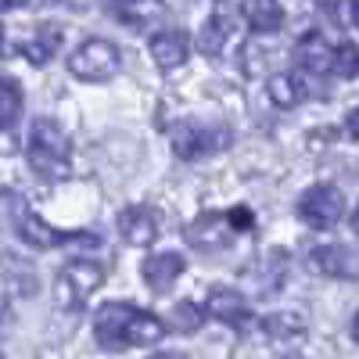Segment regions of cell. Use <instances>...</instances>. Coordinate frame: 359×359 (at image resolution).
Segmentation results:
<instances>
[{
  "mask_svg": "<svg viewBox=\"0 0 359 359\" xmlns=\"http://www.w3.org/2000/svg\"><path fill=\"white\" fill-rule=\"evenodd\" d=\"M262 331H266L269 338H277V341H287V338L306 334V320L298 316V313H273V316H266Z\"/></svg>",
  "mask_w": 359,
  "mask_h": 359,
  "instance_id": "cell-20",
  "label": "cell"
},
{
  "mask_svg": "<svg viewBox=\"0 0 359 359\" xmlns=\"http://www.w3.org/2000/svg\"><path fill=\"white\" fill-rule=\"evenodd\" d=\"M118 65H123V54H118V47L104 36H90L83 40L72 57H69V72L76 79H86V83H104L118 72Z\"/></svg>",
  "mask_w": 359,
  "mask_h": 359,
  "instance_id": "cell-4",
  "label": "cell"
},
{
  "mask_svg": "<svg viewBox=\"0 0 359 359\" xmlns=\"http://www.w3.org/2000/svg\"><path fill=\"white\" fill-rule=\"evenodd\" d=\"M151 359H184L180 352H162V355H151Z\"/></svg>",
  "mask_w": 359,
  "mask_h": 359,
  "instance_id": "cell-28",
  "label": "cell"
},
{
  "mask_svg": "<svg viewBox=\"0 0 359 359\" xmlns=\"http://www.w3.org/2000/svg\"><path fill=\"white\" fill-rule=\"evenodd\" d=\"M352 338H355V341H359V313H355V316H352Z\"/></svg>",
  "mask_w": 359,
  "mask_h": 359,
  "instance_id": "cell-27",
  "label": "cell"
},
{
  "mask_svg": "<svg viewBox=\"0 0 359 359\" xmlns=\"http://www.w3.org/2000/svg\"><path fill=\"white\" fill-rule=\"evenodd\" d=\"M25 158H29V165H33V172L43 176V180H62V176L72 172L69 137L57 130V123H50V118H36V123H33V130H29Z\"/></svg>",
  "mask_w": 359,
  "mask_h": 359,
  "instance_id": "cell-2",
  "label": "cell"
},
{
  "mask_svg": "<svg viewBox=\"0 0 359 359\" xmlns=\"http://www.w3.org/2000/svg\"><path fill=\"white\" fill-rule=\"evenodd\" d=\"M18 237H22V241L29 245V248H40V252H47V248H57V245H62L65 241V237L62 233H57L54 226H47L36 212H25L22 219H18Z\"/></svg>",
  "mask_w": 359,
  "mask_h": 359,
  "instance_id": "cell-16",
  "label": "cell"
},
{
  "mask_svg": "<svg viewBox=\"0 0 359 359\" xmlns=\"http://www.w3.org/2000/svg\"><path fill=\"white\" fill-rule=\"evenodd\" d=\"M284 266H287L284 252H269L266 259H259V266H255V269H248V273H255V277H259V287H262V294H273V291L280 287Z\"/></svg>",
  "mask_w": 359,
  "mask_h": 359,
  "instance_id": "cell-19",
  "label": "cell"
},
{
  "mask_svg": "<svg viewBox=\"0 0 359 359\" xmlns=\"http://www.w3.org/2000/svg\"><path fill=\"white\" fill-rule=\"evenodd\" d=\"M184 273V259H180L176 252H158V255H147L144 259V266H140V277H144V284L151 287L155 294H162V291H169L172 287V280Z\"/></svg>",
  "mask_w": 359,
  "mask_h": 359,
  "instance_id": "cell-12",
  "label": "cell"
},
{
  "mask_svg": "<svg viewBox=\"0 0 359 359\" xmlns=\"http://www.w3.org/2000/svg\"><path fill=\"white\" fill-rule=\"evenodd\" d=\"M0 316H4V306H0Z\"/></svg>",
  "mask_w": 359,
  "mask_h": 359,
  "instance_id": "cell-31",
  "label": "cell"
},
{
  "mask_svg": "<svg viewBox=\"0 0 359 359\" xmlns=\"http://www.w3.org/2000/svg\"><path fill=\"white\" fill-rule=\"evenodd\" d=\"M266 97L273 101L277 108L287 111V108H294L298 101L306 97V86L298 83V76H291V72H273L266 79Z\"/></svg>",
  "mask_w": 359,
  "mask_h": 359,
  "instance_id": "cell-17",
  "label": "cell"
},
{
  "mask_svg": "<svg viewBox=\"0 0 359 359\" xmlns=\"http://www.w3.org/2000/svg\"><path fill=\"white\" fill-rule=\"evenodd\" d=\"M165 334V323L155 313L133 309L126 302H108L94 316V338L101 348H133V345H151Z\"/></svg>",
  "mask_w": 359,
  "mask_h": 359,
  "instance_id": "cell-1",
  "label": "cell"
},
{
  "mask_svg": "<svg viewBox=\"0 0 359 359\" xmlns=\"http://www.w3.org/2000/svg\"><path fill=\"white\" fill-rule=\"evenodd\" d=\"M201 320H205V309L198 302H176L169 327H172V331H180V334H194L198 327H201Z\"/></svg>",
  "mask_w": 359,
  "mask_h": 359,
  "instance_id": "cell-23",
  "label": "cell"
},
{
  "mask_svg": "<svg viewBox=\"0 0 359 359\" xmlns=\"http://www.w3.org/2000/svg\"><path fill=\"white\" fill-rule=\"evenodd\" d=\"M245 18L255 33H280L284 25V8L273 4V0H259V4H248L245 8Z\"/></svg>",
  "mask_w": 359,
  "mask_h": 359,
  "instance_id": "cell-18",
  "label": "cell"
},
{
  "mask_svg": "<svg viewBox=\"0 0 359 359\" xmlns=\"http://www.w3.org/2000/svg\"><path fill=\"white\" fill-rule=\"evenodd\" d=\"M25 212H29L25 198L18 191H11V187H0V230H15Z\"/></svg>",
  "mask_w": 359,
  "mask_h": 359,
  "instance_id": "cell-22",
  "label": "cell"
},
{
  "mask_svg": "<svg viewBox=\"0 0 359 359\" xmlns=\"http://www.w3.org/2000/svg\"><path fill=\"white\" fill-rule=\"evenodd\" d=\"M18 115H22V86L0 76V130H8Z\"/></svg>",
  "mask_w": 359,
  "mask_h": 359,
  "instance_id": "cell-21",
  "label": "cell"
},
{
  "mask_svg": "<svg viewBox=\"0 0 359 359\" xmlns=\"http://www.w3.org/2000/svg\"><path fill=\"white\" fill-rule=\"evenodd\" d=\"M230 237H233V230H230V223H226L223 212H201V216L187 226V241H191L194 248H201V252H219V248H226Z\"/></svg>",
  "mask_w": 359,
  "mask_h": 359,
  "instance_id": "cell-10",
  "label": "cell"
},
{
  "mask_svg": "<svg viewBox=\"0 0 359 359\" xmlns=\"http://www.w3.org/2000/svg\"><path fill=\"white\" fill-rule=\"evenodd\" d=\"M205 313L216 316L226 327H248L252 323V306L237 287H212L205 298Z\"/></svg>",
  "mask_w": 359,
  "mask_h": 359,
  "instance_id": "cell-8",
  "label": "cell"
},
{
  "mask_svg": "<svg viewBox=\"0 0 359 359\" xmlns=\"http://www.w3.org/2000/svg\"><path fill=\"white\" fill-rule=\"evenodd\" d=\"M57 47H62V29L57 25H36L33 33L25 36V43H22L25 57L33 65H47L50 57L57 54Z\"/></svg>",
  "mask_w": 359,
  "mask_h": 359,
  "instance_id": "cell-15",
  "label": "cell"
},
{
  "mask_svg": "<svg viewBox=\"0 0 359 359\" xmlns=\"http://www.w3.org/2000/svg\"><path fill=\"white\" fill-rule=\"evenodd\" d=\"M187 50H191V40L184 29H162V33L151 36V57L158 69H180L187 62Z\"/></svg>",
  "mask_w": 359,
  "mask_h": 359,
  "instance_id": "cell-11",
  "label": "cell"
},
{
  "mask_svg": "<svg viewBox=\"0 0 359 359\" xmlns=\"http://www.w3.org/2000/svg\"><path fill=\"white\" fill-rule=\"evenodd\" d=\"M230 22H233V15L226 8H216L212 15L205 18L201 33H198V47H201L205 57H219L223 54V47L230 40Z\"/></svg>",
  "mask_w": 359,
  "mask_h": 359,
  "instance_id": "cell-14",
  "label": "cell"
},
{
  "mask_svg": "<svg viewBox=\"0 0 359 359\" xmlns=\"http://www.w3.org/2000/svg\"><path fill=\"white\" fill-rule=\"evenodd\" d=\"M226 223L230 230H252V212L248 208H233V212H226Z\"/></svg>",
  "mask_w": 359,
  "mask_h": 359,
  "instance_id": "cell-25",
  "label": "cell"
},
{
  "mask_svg": "<svg viewBox=\"0 0 359 359\" xmlns=\"http://www.w3.org/2000/svg\"><path fill=\"white\" fill-rule=\"evenodd\" d=\"M294 57H298V65H302L306 72H331V62H334V47L327 43L320 33H306L302 40L294 43Z\"/></svg>",
  "mask_w": 359,
  "mask_h": 359,
  "instance_id": "cell-13",
  "label": "cell"
},
{
  "mask_svg": "<svg viewBox=\"0 0 359 359\" xmlns=\"http://www.w3.org/2000/svg\"><path fill=\"white\" fill-rule=\"evenodd\" d=\"M341 212H345V198L334 184H316L298 198V216H302V223L313 226V230L334 226L341 219Z\"/></svg>",
  "mask_w": 359,
  "mask_h": 359,
  "instance_id": "cell-6",
  "label": "cell"
},
{
  "mask_svg": "<svg viewBox=\"0 0 359 359\" xmlns=\"http://www.w3.org/2000/svg\"><path fill=\"white\" fill-rule=\"evenodd\" d=\"M233 140V133L226 126H198L191 123V118H184V123L172 126V151L180 158H208L212 151H223V147Z\"/></svg>",
  "mask_w": 359,
  "mask_h": 359,
  "instance_id": "cell-5",
  "label": "cell"
},
{
  "mask_svg": "<svg viewBox=\"0 0 359 359\" xmlns=\"http://www.w3.org/2000/svg\"><path fill=\"white\" fill-rule=\"evenodd\" d=\"M345 130H348V137L359 140V108H352V111L345 115Z\"/></svg>",
  "mask_w": 359,
  "mask_h": 359,
  "instance_id": "cell-26",
  "label": "cell"
},
{
  "mask_svg": "<svg viewBox=\"0 0 359 359\" xmlns=\"http://www.w3.org/2000/svg\"><path fill=\"white\" fill-rule=\"evenodd\" d=\"M158 212L151 205H133L126 208L123 216H118V233H123V241L133 245V248H147V245H155V237H158Z\"/></svg>",
  "mask_w": 359,
  "mask_h": 359,
  "instance_id": "cell-9",
  "label": "cell"
},
{
  "mask_svg": "<svg viewBox=\"0 0 359 359\" xmlns=\"http://www.w3.org/2000/svg\"><path fill=\"white\" fill-rule=\"evenodd\" d=\"M309 266L323 277L338 280H359V252L348 245H320L309 252Z\"/></svg>",
  "mask_w": 359,
  "mask_h": 359,
  "instance_id": "cell-7",
  "label": "cell"
},
{
  "mask_svg": "<svg viewBox=\"0 0 359 359\" xmlns=\"http://www.w3.org/2000/svg\"><path fill=\"white\" fill-rule=\"evenodd\" d=\"M331 72H338V76H355L359 72V50H355V43H338L334 47V62H331Z\"/></svg>",
  "mask_w": 359,
  "mask_h": 359,
  "instance_id": "cell-24",
  "label": "cell"
},
{
  "mask_svg": "<svg viewBox=\"0 0 359 359\" xmlns=\"http://www.w3.org/2000/svg\"><path fill=\"white\" fill-rule=\"evenodd\" d=\"M352 22L359 25V4H352Z\"/></svg>",
  "mask_w": 359,
  "mask_h": 359,
  "instance_id": "cell-29",
  "label": "cell"
},
{
  "mask_svg": "<svg viewBox=\"0 0 359 359\" xmlns=\"http://www.w3.org/2000/svg\"><path fill=\"white\" fill-rule=\"evenodd\" d=\"M352 226H355V233H359V208H355V216H352Z\"/></svg>",
  "mask_w": 359,
  "mask_h": 359,
  "instance_id": "cell-30",
  "label": "cell"
},
{
  "mask_svg": "<svg viewBox=\"0 0 359 359\" xmlns=\"http://www.w3.org/2000/svg\"><path fill=\"white\" fill-rule=\"evenodd\" d=\"M104 284V266L94 259H72L62 266L54 284V306L57 309H79L90 294Z\"/></svg>",
  "mask_w": 359,
  "mask_h": 359,
  "instance_id": "cell-3",
  "label": "cell"
}]
</instances>
